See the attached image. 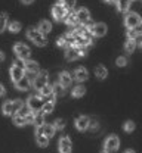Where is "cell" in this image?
Here are the masks:
<instances>
[{
  "instance_id": "obj_1",
  "label": "cell",
  "mask_w": 142,
  "mask_h": 153,
  "mask_svg": "<svg viewBox=\"0 0 142 153\" xmlns=\"http://www.w3.org/2000/svg\"><path fill=\"white\" fill-rule=\"evenodd\" d=\"M27 37L30 38L36 46H39V47H43V46H46V37H44V34H41L39 30H36V28H28L27 30Z\"/></svg>"
},
{
  "instance_id": "obj_2",
  "label": "cell",
  "mask_w": 142,
  "mask_h": 153,
  "mask_svg": "<svg viewBox=\"0 0 142 153\" xmlns=\"http://www.w3.org/2000/svg\"><path fill=\"white\" fill-rule=\"evenodd\" d=\"M22 105H24V102L20 100V99H17V100H14V102H6V103L3 105V108H2V112L5 115H14L20 111Z\"/></svg>"
},
{
  "instance_id": "obj_3",
  "label": "cell",
  "mask_w": 142,
  "mask_h": 153,
  "mask_svg": "<svg viewBox=\"0 0 142 153\" xmlns=\"http://www.w3.org/2000/svg\"><path fill=\"white\" fill-rule=\"evenodd\" d=\"M89 31L92 34V37H104L107 34V25L104 22H98V24H89Z\"/></svg>"
},
{
  "instance_id": "obj_4",
  "label": "cell",
  "mask_w": 142,
  "mask_h": 153,
  "mask_svg": "<svg viewBox=\"0 0 142 153\" xmlns=\"http://www.w3.org/2000/svg\"><path fill=\"white\" fill-rule=\"evenodd\" d=\"M14 52L17 53L18 59H22V60H27V59L30 57V55H31L30 47H28V46H25L24 43H18V44H15V46H14Z\"/></svg>"
},
{
  "instance_id": "obj_5",
  "label": "cell",
  "mask_w": 142,
  "mask_h": 153,
  "mask_svg": "<svg viewBox=\"0 0 142 153\" xmlns=\"http://www.w3.org/2000/svg\"><path fill=\"white\" fill-rule=\"evenodd\" d=\"M119 146H120V140H119V137L117 135H110L107 140H105V143H104V147H105V150L107 152H116L117 149H119Z\"/></svg>"
},
{
  "instance_id": "obj_6",
  "label": "cell",
  "mask_w": 142,
  "mask_h": 153,
  "mask_svg": "<svg viewBox=\"0 0 142 153\" xmlns=\"http://www.w3.org/2000/svg\"><path fill=\"white\" fill-rule=\"evenodd\" d=\"M47 84V72L46 71H41V72H37V76H34L33 79V87L36 90H40L43 85Z\"/></svg>"
},
{
  "instance_id": "obj_7",
  "label": "cell",
  "mask_w": 142,
  "mask_h": 153,
  "mask_svg": "<svg viewBox=\"0 0 142 153\" xmlns=\"http://www.w3.org/2000/svg\"><path fill=\"white\" fill-rule=\"evenodd\" d=\"M43 105V100H41V96H30L28 100H27V106L33 111V112H37Z\"/></svg>"
},
{
  "instance_id": "obj_8",
  "label": "cell",
  "mask_w": 142,
  "mask_h": 153,
  "mask_svg": "<svg viewBox=\"0 0 142 153\" xmlns=\"http://www.w3.org/2000/svg\"><path fill=\"white\" fill-rule=\"evenodd\" d=\"M139 22H141V18H139V15H138V13L130 12V13H127V15H126L124 24H126V27H127V28H135Z\"/></svg>"
},
{
  "instance_id": "obj_9",
  "label": "cell",
  "mask_w": 142,
  "mask_h": 153,
  "mask_svg": "<svg viewBox=\"0 0 142 153\" xmlns=\"http://www.w3.org/2000/svg\"><path fill=\"white\" fill-rule=\"evenodd\" d=\"M52 15H53V18H55V21H62V19L65 18V15H67V9L62 6V4H59V3H56L53 7H52Z\"/></svg>"
},
{
  "instance_id": "obj_10",
  "label": "cell",
  "mask_w": 142,
  "mask_h": 153,
  "mask_svg": "<svg viewBox=\"0 0 142 153\" xmlns=\"http://www.w3.org/2000/svg\"><path fill=\"white\" fill-rule=\"evenodd\" d=\"M59 152L61 153H71V149H73V144H71V140L68 137H62L59 140Z\"/></svg>"
},
{
  "instance_id": "obj_11",
  "label": "cell",
  "mask_w": 142,
  "mask_h": 153,
  "mask_svg": "<svg viewBox=\"0 0 142 153\" xmlns=\"http://www.w3.org/2000/svg\"><path fill=\"white\" fill-rule=\"evenodd\" d=\"M76 16L79 19V22L81 24H87L90 21V12L86 9V7H80L77 12H76Z\"/></svg>"
},
{
  "instance_id": "obj_12",
  "label": "cell",
  "mask_w": 142,
  "mask_h": 153,
  "mask_svg": "<svg viewBox=\"0 0 142 153\" xmlns=\"http://www.w3.org/2000/svg\"><path fill=\"white\" fill-rule=\"evenodd\" d=\"M73 78H74L76 81H79V82H83V81H86V79L89 78V72H87L84 68H77V69L74 71V74H73Z\"/></svg>"
},
{
  "instance_id": "obj_13",
  "label": "cell",
  "mask_w": 142,
  "mask_h": 153,
  "mask_svg": "<svg viewBox=\"0 0 142 153\" xmlns=\"http://www.w3.org/2000/svg\"><path fill=\"white\" fill-rule=\"evenodd\" d=\"M24 76V69L20 68V66H17L15 63L12 65V68H11V78H12V81L14 82H17L18 79H21Z\"/></svg>"
},
{
  "instance_id": "obj_14",
  "label": "cell",
  "mask_w": 142,
  "mask_h": 153,
  "mask_svg": "<svg viewBox=\"0 0 142 153\" xmlns=\"http://www.w3.org/2000/svg\"><path fill=\"white\" fill-rule=\"evenodd\" d=\"M24 69L27 72H33V74H37L39 72V63L36 60H24Z\"/></svg>"
},
{
  "instance_id": "obj_15",
  "label": "cell",
  "mask_w": 142,
  "mask_h": 153,
  "mask_svg": "<svg viewBox=\"0 0 142 153\" xmlns=\"http://www.w3.org/2000/svg\"><path fill=\"white\" fill-rule=\"evenodd\" d=\"M89 118L87 116H79L77 119H76V127H77V130H80V131H84V130H89Z\"/></svg>"
},
{
  "instance_id": "obj_16",
  "label": "cell",
  "mask_w": 142,
  "mask_h": 153,
  "mask_svg": "<svg viewBox=\"0 0 142 153\" xmlns=\"http://www.w3.org/2000/svg\"><path fill=\"white\" fill-rule=\"evenodd\" d=\"M15 85H17V88H18V90H21V91H25V90H28V88H30L31 81H30V78L22 76L21 79H18V81L15 82Z\"/></svg>"
},
{
  "instance_id": "obj_17",
  "label": "cell",
  "mask_w": 142,
  "mask_h": 153,
  "mask_svg": "<svg viewBox=\"0 0 142 153\" xmlns=\"http://www.w3.org/2000/svg\"><path fill=\"white\" fill-rule=\"evenodd\" d=\"M58 82H61L64 87H68L71 82H73V76L70 72H67V71H62L61 74H59V81Z\"/></svg>"
},
{
  "instance_id": "obj_18",
  "label": "cell",
  "mask_w": 142,
  "mask_h": 153,
  "mask_svg": "<svg viewBox=\"0 0 142 153\" xmlns=\"http://www.w3.org/2000/svg\"><path fill=\"white\" fill-rule=\"evenodd\" d=\"M79 52H77V47H74V46H73V47H68V49H67V52H65V59H67V60H70V62H71V60H76V59H79Z\"/></svg>"
},
{
  "instance_id": "obj_19",
  "label": "cell",
  "mask_w": 142,
  "mask_h": 153,
  "mask_svg": "<svg viewBox=\"0 0 142 153\" xmlns=\"http://www.w3.org/2000/svg\"><path fill=\"white\" fill-rule=\"evenodd\" d=\"M41 134L46 135L47 138H52V137L55 135V128H53V125H50V124H43V125H41Z\"/></svg>"
},
{
  "instance_id": "obj_20",
  "label": "cell",
  "mask_w": 142,
  "mask_h": 153,
  "mask_svg": "<svg viewBox=\"0 0 142 153\" xmlns=\"http://www.w3.org/2000/svg\"><path fill=\"white\" fill-rule=\"evenodd\" d=\"M39 31H40L41 34H49L50 31H52V24L49 22V21H41L40 24H39Z\"/></svg>"
},
{
  "instance_id": "obj_21",
  "label": "cell",
  "mask_w": 142,
  "mask_h": 153,
  "mask_svg": "<svg viewBox=\"0 0 142 153\" xmlns=\"http://www.w3.org/2000/svg\"><path fill=\"white\" fill-rule=\"evenodd\" d=\"M116 4L119 12H127L130 7V0H116Z\"/></svg>"
},
{
  "instance_id": "obj_22",
  "label": "cell",
  "mask_w": 142,
  "mask_h": 153,
  "mask_svg": "<svg viewBox=\"0 0 142 153\" xmlns=\"http://www.w3.org/2000/svg\"><path fill=\"white\" fill-rule=\"evenodd\" d=\"M65 22H67V25H70V27H76L77 24H79V19L76 16V12H71V13H67L65 15Z\"/></svg>"
},
{
  "instance_id": "obj_23",
  "label": "cell",
  "mask_w": 142,
  "mask_h": 153,
  "mask_svg": "<svg viewBox=\"0 0 142 153\" xmlns=\"http://www.w3.org/2000/svg\"><path fill=\"white\" fill-rule=\"evenodd\" d=\"M95 75H96L98 79H105V78L108 76V71H107V68H105V66L99 65V66H96V68H95Z\"/></svg>"
},
{
  "instance_id": "obj_24",
  "label": "cell",
  "mask_w": 142,
  "mask_h": 153,
  "mask_svg": "<svg viewBox=\"0 0 142 153\" xmlns=\"http://www.w3.org/2000/svg\"><path fill=\"white\" fill-rule=\"evenodd\" d=\"M33 124H34L36 127H41V125L44 124V114H41V112H34Z\"/></svg>"
},
{
  "instance_id": "obj_25",
  "label": "cell",
  "mask_w": 142,
  "mask_h": 153,
  "mask_svg": "<svg viewBox=\"0 0 142 153\" xmlns=\"http://www.w3.org/2000/svg\"><path fill=\"white\" fill-rule=\"evenodd\" d=\"M53 108H55V103L53 102H47V103H43L41 105L40 111H41V114L47 115V114H52L53 112Z\"/></svg>"
},
{
  "instance_id": "obj_26",
  "label": "cell",
  "mask_w": 142,
  "mask_h": 153,
  "mask_svg": "<svg viewBox=\"0 0 142 153\" xmlns=\"http://www.w3.org/2000/svg\"><path fill=\"white\" fill-rule=\"evenodd\" d=\"M8 28H9V31H11L12 34H18V33L21 31V28H22V25H21V22L14 21V22L8 24Z\"/></svg>"
},
{
  "instance_id": "obj_27",
  "label": "cell",
  "mask_w": 142,
  "mask_h": 153,
  "mask_svg": "<svg viewBox=\"0 0 142 153\" xmlns=\"http://www.w3.org/2000/svg\"><path fill=\"white\" fill-rule=\"evenodd\" d=\"M52 90H53V94L55 96H64L65 94V87L62 85L61 82H56V84L52 87Z\"/></svg>"
},
{
  "instance_id": "obj_28",
  "label": "cell",
  "mask_w": 142,
  "mask_h": 153,
  "mask_svg": "<svg viewBox=\"0 0 142 153\" xmlns=\"http://www.w3.org/2000/svg\"><path fill=\"white\" fill-rule=\"evenodd\" d=\"M135 49H136V41H135V40H127L126 44H124V50H126L127 53H133Z\"/></svg>"
},
{
  "instance_id": "obj_29",
  "label": "cell",
  "mask_w": 142,
  "mask_h": 153,
  "mask_svg": "<svg viewBox=\"0 0 142 153\" xmlns=\"http://www.w3.org/2000/svg\"><path fill=\"white\" fill-rule=\"evenodd\" d=\"M50 94H53V90H52V85L46 84L40 88V96L41 97H49Z\"/></svg>"
},
{
  "instance_id": "obj_30",
  "label": "cell",
  "mask_w": 142,
  "mask_h": 153,
  "mask_svg": "<svg viewBox=\"0 0 142 153\" xmlns=\"http://www.w3.org/2000/svg\"><path fill=\"white\" fill-rule=\"evenodd\" d=\"M36 140H37V144L41 146V147H46L47 143H49V138L43 134H36Z\"/></svg>"
},
{
  "instance_id": "obj_31",
  "label": "cell",
  "mask_w": 142,
  "mask_h": 153,
  "mask_svg": "<svg viewBox=\"0 0 142 153\" xmlns=\"http://www.w3.org/2000/svg\"><path fill=\"white\" fill-rule=\"evenodd\" d=\"M84 93H86V88L83 85L73 87V97H81V96H84Z\"/></svg>"
},
{
  "instance_id": "obj_32",
  "label": "cell",
  "mask_w": 142,
  "mask_h": 153,
  "mask_svg": "<svg viewBox=\"0 0 142 153\" xmlns=\"http://www.w3.org/2000/svg\"><path fill=\"white\" fill-rule=\"evenodd\" d=\"M8 27V13H0V33H3Z\"/></svg>"
},
{
  "instance_id": "obj_33",
  "label": "cell",
  "mask_w": 142,
  "mask_h": 153,
  "mask_svg": "<svg viewBox=\"0 0 142 153\" xmlns=\"http://www.w3.org/2000/svg\"><path fill=\"white\" fill-rule=\"evenodd\" d=\"M14 124H15V125H18V127H22V125H25V124H27V121H25V118H24V116L15 114L14 115Z\"/></svg>"
},
{
  "instance_id": "obj_34",
  "label": "cell",
  "mask_w": 142,
  "mask_h": 153,
  "mask_svg": "<svg viewBox=\"0 0 142 153\" xmlns=\"http://www.w3.org/2000/svg\"><path fill=\"white\" fill-rule=\"evenodd\" d=\"M59 4H62L65 9H73L76 6V0H59Z\"/></svg>"
},
{
  "instance_id": "obj_35",
  "label": "cell",
  "mask_w": 142,
  "mask_h": 153,
  "mask_svg": "<svg viewBox=\"0 0 142 153\" xmlns=\"http://www.w3.org/2000/svg\"><path fill=\"white\" fill-rule=\"evenodd\" d=\"M123 128H124V131H126V133H132V131L135 130V122H132V121H126Z\"/></svg>"
},
{
  "instance_id": "obj_36",
  "label": "cell",
  "mask_w": 142,
  "mask_h": 153,
  "mask_svg": "<svg viewBox=\"0 0 142 153\" xmlns=\"http://www.w3.org/2000/svg\"><path fill=\"white\" fill-rule=\"evenodd\" d=\"M30 112H33V111H31V109H30V108H28L27 105H22V106H21V109H20V111H18V112H17V114H18V115H21V116H24V118H25V115H28V114H30Z\"/></svg>"
},
{
  "instance_id": "obj_37",
  "label": "cell",
  "mask_w": 142,
  "mask_h": 153,
  "mask_svg": "<svg viewBox=\"0 0 142 153\" xmlns=\"http://www.w3.org/2000/svg\"><path fill=\"white\" fill-rule=\"evenodd\" d=\"M138 36H139V34L136 33L135 28H129V30H127V38H129V40H136Z\"/></svg>"
},
{
  "instance_id": "obj_38",
  "label": "cell",
  "mask_w": 142,
  "mask_h": 153,
  "mask_svg": "<svg viewBox=\"0 0 142 153\" xmlns=\"http://www.w3.org/2000/svg\"><path fill=\"white\" fill-rule=\"evenodd\" d=\"M64 127H65V119H56L53 122V128L55 130H62Z\"/></svg>"
},
{
  "instance_id": "obj_39",
  "label": "cell",
  "mask_w": 142,
  "mask_h": 153,
  "mask_svg": "<svg viewBox=\"0 0 142 153\" xmlns=\"http://www.w3.org/2000/svg\"><path fill=\"white\" fill-rule=\"evenodd\" d=\"M116 63H117V66L123 68V66H126V65H127V59H126L124 56H119L117 57V60H116Z\"/></svg>"
},
{
  "instance_id": "obj_40",
  "label": "cell",
  "mask_w": 142,
  "mask_h": 153,
  "mask_svg": "<svg viewBox=\"0 0 142 153\" xmlns=\"http://www.w3.org/2000/svg\"><path fill=\"white\" fill-rule=\"evenodd\" d=\"M77 52H79V56L83 57L87 55V46H79L77 47Z\"/></svg>"
},
{
  "instance_id": "obj_41",
  "label": "cell",
  "mask_w": 142,
  "mask_h": 153,
  "mask_svg": "<svg viewBox=\"0 0 142 153\" xmlns=\"http://www.w3.org/2000/svg\"><path fill=\"white\" fill-rule=\"evenodd\" d=\"M56 44H58L59 47H67V49L70 47V46H68V43H67V40H65L64 37H59V38H58V40H56Z\"/></svg>"
},
{
  "instance_id": "obj_42",
  "label": "cell",
  "mask_w": 142,
  "mask_h": 153,
  "mask_svg": "<svg viewBox=\"0 0 142 153\" xmlns=\"http://www.w3.org/2000/svg\"><path fill=\"white\" fill-rule=\"evenodd\" d=\"M135 30H136V33H138V34H142V21L136 25V27H135Z\"/></svg>"
},
{
  "instance_id": "obj_43",
  "label": "cell",
  "mask_w": 142,
  "mask_h": 153,
  "mask_svg": "<svg viewBox=\"0 0 142 153\" xmlns=\"http://www.w3.org/2000/svg\"><path fill=\"white\" fill-rule=\"evenodd\" d=\"M15 65H17V66H20V68H22V69H24V60H22V59H18V60L15 62Z\"/></svg>"
},
{
  "instance_id": "obj_44",
  "label": "cell",
  "mask_w": 142,
  "mask_h": 153,
  "mask_svg": "<svg viewBox=\"0 0 142 153\" xmlns=\"http://www.w3.org/2000/svg\"><path fill=\"white\" fill-rule=\"evenodd\" d=\"M5 94H6V90H5V87L0 84V97H2V96H5Z\"/></svg>"
},
{
  "instance_id": "obj_45",
  "label": "cell",
  "mask_w": 142,
  "mask_h": 153,
  "mask_svg": "<svg viewBox=\"0 0 142 153\" xmlns=\"http://www.w3.org/2000/svg\"><path fill=\"white\" fill-rule=\"evenodd\" d=\"M21 1H22L24 4H31V3H33L34 0H21Z\"/></svg>"
},
{
  "instance_id": "obj_46",
  "label": "cell",
  "mask_w": 142,
  "mask_h": 153,
  "mask_svg": "<svg viewBox=\"0 0 142 153\" xmlns=\"http://www.w3.org/2000/svg\"><path fill=\"white\" fill-rule=\"evenodd\" d=\"M102 1H105V3H116V0H102Z\"/></svg>"
},
{
  "instance_id": "obj_47",
  "label": "cell",
  "mask_w": 142,
  "mask_h": 153,
  "mask_svg": "<svg viewBox=\"0 0 142 153\" xmlns=\"http://www.w3.org/2000/svg\"><path fill=\"white\" fill-rule=\"evenodd\" d=\"M3 59H5V55H3V53H2V52H0V62H2V60H3Z\"/></svg>"
},
{
  "instance_id": "obj_48",
  "label": "cell",
  "mask_w": 142,
  "mask_h": 153,
  "mask_svg": "<svg viewBox=\"0 0 142 153\" xmlns=\"http://www.w3.org/2000/svg\"><path fill=\"white\" fill-rule=\"evenodd\" d=\"M139 44H141V47H142V34H141V38H139V41H138Z\"/></svg>"
},
{
  "instance_id": "obj_49",
  "label": "cell",
  "mask_w": 142,
  "mask_h": 153,
  "mask_svg": "<svg viewBox=\"0 0 142 153\" xmlns=\"http://www.w3.org/2000/svg\"><path fill=\"white\" fill-rule=\"evenodd\" d=\"M124 153H135V152H133V150H126Z\"/></svg>"
},
{
  "instance_id": "obj_50",
  "label": "cell",
  "mask_w": 142,
  "mask_h": 153,
  "mask_svg": "<svg viewBox=\"0 0 142 153\" xmlns=\"http://www.w3.org/2000/svg\"><path fill=\"white\" fill-rule=\"evenodd\" d=\"M102 153H110V152H107V150H104V152H102Z\"/></svg>"
},
{
  "instance_id": "obj_51",
  "label": "cell",
  "mask_w": 142,
  "mask_h": 153,
  "mask_svg": "<svg viewBox=\"0 0 142 153\" xmlns=\"http://www.w3.org/2000/svg\"><path fill=\"white\" fill-rule=\"evenodd\" d=\"M130 1H133V0H130Z\"/></svg>"
}]
</instances>
